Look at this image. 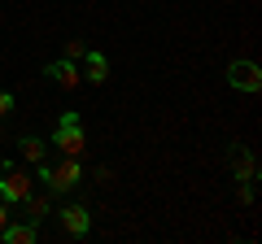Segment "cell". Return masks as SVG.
Wrapping results in <instances>:
<instances>
[{
    "label": "cell",
    "instance_id": "8fae6325",
    "mask_svg": "<svg viewBox=\"0 0 262 244\" xmlns=\"http://www.w3.org/2000/svg\"><path fill=\"white\" fill-rule=\"evenodd\" d=\"M22 205H27V223H39V218H48L53 214V205H48V197H22Z\"/></svg>",
    "mask_w": 262,
    "mask_h": 244
},
{
    "label": "cell",
    "instance_id": "7a4b0ae2",
    "mask_svg": "<svg viewBox=\"0 0 262 244\" xmlns=\"http://www.w3.org/2000/svg\"><path fill=\"white\" fill-rule=\"evenodd\" d=\"M39 170V179H44L48 188L53 192H70V188H79V175H83V170H79V157H61V166H35Z\"/></svg>",
    "mask_w": 262,
    "mask_h": 244
},
{
    "label": "cell",
    "instance_id": "8992f818",
    "mask_svg": "<svg viewBox=\"0 0 262 244\" xmlns=\"http://www.w3.org/2000/svg\"><path fill=\"white\" fill-rule=\"evenodd\" d=\"M232 170H236L241 183H253V179H258V161H253V153L236 144V149H232Z\"/></svg>",
    "mask_w": 262,
    "mask_h": 244
},
{
    "label": "cell",
    "instance_id": "52a82bcc",
    "mask_svg": "<svg viewBox=\"0 0 262 244\" xmlns=\"http://www.w3.org/2000/svg\"><path fill=\"white\" fill-rule=\"evenodd\" d=\"M0 240L5 244H35V223H5L0 227Z\"/></svg>",
    "mask_w": 262,
    "mask_h": 244
},
{
    "label": "cell",
    "instance_id": "9c48e42d",
    "mask_svg": "<svg viewBox=\"0 0 262 244\" xmlns=\"http://www.w3.org/2000/svg\"><path fill=\"white\" fill-rule=\"evenodd\" d=\"M83 79L88 83H105L110 79V61L101 53H83Z\"/></svg>",
    "mask_w": 262,
    "mask_h": 244
},
{
    "label": "cell",
    "instance_id": "6da1fadb",
    "mask_svg": "<svg viewBox=\"0 0 262 244\" xmlns=\"http://www.w3.org/2000/svg\"><path fill=\"white\" fill-rule=\"evenodd\" d=\"M53 144L66 153V157H79V153L88 149V140H83V122H79V113H61V122H57V131H53Z\"/></svg>",
    "mask_w": 262,
    "mask_h": 244
},
{
    "label": "cell",
    "instance_id": "30bf717a",
    "mask_svg": "<svg viewBox=\"0 0 262 244\" xmlns=\"http://www.w3.org/2000/svg\"><path fill=\"white\" fill-rule=\"evenodd\" d=\"M18 149H22V157H27L31 166H44V157H48V144H44V140H35V135H27Z\"/></svg>",
    "mask_w": 262,
    "mask_h": 244
},
{
    "label": "cell",
    "instance_id": "5b68a950",
    "mask_svg": "<svg viewBox=\"0 0 262 244\" xmlns=\"http://www.w3.org/2000/svg\"><path fill=\"white\" fill-rule=\"evenodd\" d=\"M88 227H92V218H88V205H66V209H61V231H66V235L83 240Z\"/></svg>",
    "mask_w": 262,
    "mask_h": 244
},
{
    "label": "cell",
    "instance_id": "277c9868",
    "mask_svg": "<svg viewBox=\"0 0 262 244\" xmlns=\"http://www.w3.org/2000/svg\"><path fill=\"white\" fill-rule=\"evenodd\" d=\"M227 83H232L236 92H258L262 87V70L253 66V61H232V66H227Z\"/></svg>",
    "mask_w": 262,
    "mask_h": 244
},
{
    "label": "cell",
    "instance_id": "3957f363",
    "mask_svg": "<svg viewBox=\"0 0 262 244\" xmlns=\"http://www.w3.org/2000/svg\"><path fill=\"white\" fill-rule=\"evenodd\" d=\"M22 197H31L27 170H18L13 161H5V166H0V201H22Z\"/></svg>",
    "mask_w": 262,
    "mask_h": 244
},
{
    "label": "cell",
    "instance_id": "7c38bea8",
    "mask_svg": "<svg viewBox=\"0 0 262 244\" xmlns=\"http://www.w3.org/2000/svg\"><path fill=\"white\" fill-rule=\"evenodd\" d=\"M88 48H83V39H70V44H66V57H70V61H75V57H83Z\"/></svg>",
    "mask_w": 262,
    "mask_h": 244
},
{
    "label": "cell",
    "instance_id": "ba28073f",
    "mask_svg": "<svg viewBox=\"0 0 262 244\" xmlns=\"http://www.w3.org/2000/svg\"><path fill=\"white\" fill-rule=\"evenodd\" d=\"M44 75H48V79H57V83H61L66 92H70V87H79V79H83V75L75 70V61H48V70H44Z\"/></svg>",
    "mask_w": 262,
    "mask_h": 244
},
{
    "label": "cell",
    "instance_id": "4fadbf2b",
    "mask_svg": "<svg viewBox=\"0 0 262 244\" xmlns=\"http://www.w3.org/2000/svg\"><path fill=\"white\" fill-rule=\"evenodd\" d=\"M9 109H13V96H9V92H0V118H5Z\"/></svg>",
    "mask_w": 262,
    "mask_h": 244
},
{
    "label": "cell",
    "instance_id": "5bb4252c",
    "mask_svg": "<svg viewBox=\"0 0 262 244\" xmlns=\"http://www.w3.org/2000/svg\"><path fill=\"white\" fill-rule=\"evenodd\" d=\"M9 223V201H0V227Z\"/></svg>",
    "mask_w": 262,
    "mask_h": 244
}]
</instances>
